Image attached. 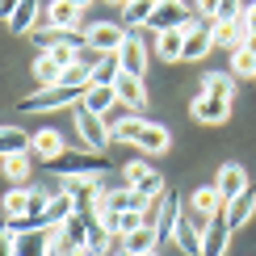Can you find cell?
Returning <instances> with one entry per match:
<instances>
[{
    "mask_svg": "<svg viewBox=\"0 0 256 256\" xmlns=\"http://www.w3.org/2000/svg\"><path fill=\"white\" fill-rule=\"evenodd\" d=\"M126 38H130V30L114 26V21H97L92 30H84V42H88V46L97 50V55H118Z\"/></svg>",
    "mask_w": 256,
    "mask_h": 256,
    "instance_id": "5b68a950",
    "label": "cell"
},
{
    "mask_svg": "<svg viewBox=\"0 0 256 256\" xmlns=\"http://www.w3.org/2000/svg\"><path fill=\"white\" fill-rule=\"evenodd\" d=\"M227 240H231V227H227V218H210V227H206V236H202V256H222L227 252Z\"/></svg>",
    "mask_w": 256,
    "mask_h": 256,
    "instance_id": "cb8c5ba5",
    "label": "cell"
},
{
    "mask_svg": "<svg viewBox=\"0 0 256 256\" xmlns=\"http://www.w3.org/2000/svg\"><path fill=\"white\" fill-rule=\"evenodd\" d=\"M84 88H72V84H55V88H34V97H26L17 105L21 114H46V110H63V105H80Z\"/></svg>",
    "mask_w": 256,
    "mask_h": 256,
    "instance_id": "6da1fadb",
    "label": "cell"
},
{
    "mask_svg": "<svg viewBox=\"0 0 256 256\" xmlns=\"http://www.w3.org/2000/svg\"><path fill=\"white\" fill-rule=\"evenodd\" d=\"M114 88H118V105H126L130 114H143L147 110V88H143V80H138V76H126V72H122Z\"/></svg>",
    "mask_w": 256,
    "mask_h": 256,
    "instance_id": "e0dca14e",
    "label": "cell"
},
{
    "mask_svg": "<svg viewBox=\"0 0 256 256\" xmlns=\"http://www.w3.org/2000/svg\"><path fill=\"white\" fill-rule=\"evenodd\" d=\"M189 114H194V122H202V126H222L231 118V101H218V97H198L189 101Z\"/></svg>",
    "mask_w": 256,
    "mask_h": 256,
    "instance_id": "9c48e42d",
    "label": "cell"
},
{
    "mask_svg": "<svg viewBox=\"0 0 256 256\" xmlns=\"http://www.w3.org/2000/svg\"><path fill=\"white\" fill-rule=\"evenodd\" d=\"M72 214H80V202L72 198V194H59V198H50L46 210L38 214V227H46V231H50V227H63Z\"/></svg>",
    "mask_w": 256,
    "mask_h": 256,
    "instance_id": "8fae6325",
    "label": "cell"
},
{
    "mask_svg": "<svg viewBox=\"0 0 256 256\" xmlns=\"http://www.w3.org/2000/svg\"><path fill=\"white\" fill-rule=\"evenodd\" d=\"M0 256H13V236H8V222L0 218Z\"/></svg>",
    "mask_w": 256,
    "mask_h": 256,
    "instance_id": "e575fe53",
    "label": "cell"
},
{
    "mask_svg": "<svg viewBox=\"0 0 256 256\" xmlns=\"http://www.w3.org/2000/svg\"><path fill=\"white\" fill-rule=\"evenodd\" d=\"M172 244L185 256H202V231H198V222H194V214H180L176 218V231H172Z\"/></svg>",
    "mask_w": 256,
    "mask_h": 256,
    "instance_id": "d6986e66",
    "label": "cell"
},
{
    "mask_svg": "<svg viewBox=\"0 0 256 256\" xmlns=\"http://www.w3.org/2000/svg\"><path fill=\"white\" fill-rule=\"evenodd\" d=\"M50 172L55 176H101L110 168V160L97 156V152H63L59 160H50Z\"/></svg>",
    "mask_w": 256,
    "mask_h": 256,
    "instance_id": "7a4b0ae2",
    "label": "cell"
},
{
    "mask_svg": "<svg viewBox=\"0 0 256 256\" xmlns=\"http://www.w3.org/2000/svg\"><path fill=\"white\" fill-rule=\"evenodd\" d=\"M84 110L88 114H97V118H105L110 122V110L114 105H118V88H114V84H88V88H84Z\"/></svg>",
    "mask_w": 256,
    "mask_h": 256,
    "instance_id": "7c38bea8",
    "label": "cell"
},
{
    "mask_svg": "<svg viewBox=\"0 0 256 256\" xmlns=\"http://www.w3.org/2000/svg\"><path fill=\"white\" fill-rule=\"evenodd\" d=\"M76 130H80V143L88 147V152H97V156H105V147L114 143V130L105 126V118L88 114L84 105H76Z\"/></svg>",
    "mask_w": 256,
    "mask_h": 256,
    "instance_id": "3957f363",
    "label": "cell"
},
{
    "mask_svg": "<svg viewBox=\"0 0 256 256\" xmlns=\"http://www.w3.org/2000/svg\"><path fill=\"white\" fill-rule=\"evenodd\" d=\"M214 189H218V198H222V202H236L244 189H248V172H244L240 164H222V168H218V176H214Z\"/></svg>",
    "mask_w": 256,
    "mask_h": 256,
    "instance_id": "9a60e30c",
    "label": "cell"
},
{
    "mask_svg": "<svg viewBox=\"0 0 256 256\" xmlns=\"http://www.w3.org/2000/svg\"><path fill=\"white\" fill-rule=\"evenodd\" d=\"M194 21H198V17L176 0V4H156V13H152V21H147V26H152L156 34H168V30H189Z\"/></svg>",
    "mask_w": 256,
    "mask_h": 256,
    "instance_id": "ba28073f",
    "label": "cell"
},
{
    "mask_svg": "<svg viewBox=\"0 0 256 256\" xmlns=\"http://www.w3.org/2000/svg\"><path fill=\"white\" fill-rule=\"evenodd\" d=\"M231 76H248V80H256V50H248V46L231 50Z\"/></svg>",
    "mask_w": 256,
    "mask_h": 256,
    "instance_id": "4dcf8cb0",
    "label": "cell"
},
{
    "mask_svg": "<svg viewBox=\"0 0 256 256\" xmlns=\"http://www.w3.org/2000/svg\"><path fill=\"white\" fill-rule=\"evenodd\" d=\"M143 122H147V118H138V114L122 118L118 126H114V138H118V143H134V138H138V130H143Z\"/></svg>",
    "mask_w": 256,
    "mask_h": 256,
    "instance_id": "d6a6232c",
    "label": "cell"
},
{
    "mask_svg": "<svg viewBox=\"0 0 256 256\" xmlns=\"http://www.w3.org/2000/svg\"><path fill=\"white\" fill-rule=\"evenodd\" d=\"M156 55L164 59V63H180V59H185V30L156 34Z\"/></svg>",
    "mask_w": 256,
    "mask_h": 256,
    "instance_id": "83f0119b",
    "label": "cell"
},
{
    "mask_svg": "<svg viewBox=\"0 0 256 256\" xmlns=\"http://www.w3.org/2000/svg\"><path fill=\"white\" fill-rule=\"evenodd\" d=\"M68 147H63V134L59 130H34V143H30V156L38 160V164H50V160H59Z\"/></svg>",
    "mask_w": 256,
    "mask_h": 256,
    "instance_id": "2e32d148",
    "label": "cell"
},
{
    "mask_svg": "<svg viewBox=\"0 0 256 256\" xmlns=\"http://www.w3.org/2000/svg\"><path fill=\"white\" fill-rule=\"evenodd\" d=\"M248 38L252 34L244 21H214V50H240Z\"/></svg>",
    "mask_w": 256,
    "mask_h": 256,
    "instance_id": "ac0fdd59",
    "label": "cell"
},
{
    "mask_svg": "<svg viewBox=\"0 0 256 256\" xmlns=\"http://www.w3.org/2000/svg\"><path fill=\"white\" fill-rule=\"evenodd\" d=\"M252 214H256V189H252V185L244 189L236 202H227V210H222V218H227V227H231V231L244 227V222H248Z\"/></svg>",
    "mask_w": 256,
    "mask_h": 256,
    "instance_id": "44dd1931",
    "label": "cell"
},
{
    "mask_svg": "<svg viewBox=\"0 0 256 256\" xmlns=\"http://www.w3.org/2000/svg\"><path fill=\"white\" fill-rule=\"evenodd\" d=\"M244 26H248V34H256V0L244 8Z\"/></svg>",
    "mask_w": 256,
    "mask_h": 256,
    "instance_id": "d590c367",
    "label": "cell"
},
{
    "mask_svg": "<svg viewBox=\"0 0 256 256\" xmlns=\"http://www.w3.org/2000/svg\"><path fill=\"white\" fill-rule=\"evenodd\" d=\"M8 30H13V34H42V30H50L46 26V8H42L38 0H21L17 13L8 17Z\"/></svg>",
    "mask_w": 256,
    "mask_h": 256,
    "instance_id": "52a82bcc",
    "label": "cell"
},
{
    "mask_svg": "<svg viewBox=\"0 0 256 256\" xmlns=\"http://www.w3.org/2000/svg\"><path fill=\"white\" fill-rule=\"evenodd\" d=\"M122 248H126V256H147V252H160V231L156 227H138L134 236H126L122 240Z\"/></svg>",
    "mask_w": 256,
    "mask_h": 256,
    "instance_id": "4316f807",
    "label": "cell"
},
{
    "mask_svg": "<svg viewBox=\"0 0 256 256\" xmlns=\"http://www.w3.org/2000/svg\"><path fill=\"white\" fill-rule=\"evenodd\" d=\"M59 80H63L59 59L50 55V50H38V55H34V84H38V88H55Z\"/></svg>",
    "mask_w": 256,
    "mask_h": 256,
    "instance_id": "d4e9b609",
    "label": "cell"
},
{
    "mask_svg": "<svg viewBox=\"0 0 256 256\" xmlns=\"http://www.w3.org/2000/svg\"><path fill=\"white\" fill-rule=\"evenodd\" d=\"M0 210H4V218H30V210H34V194H30V185H13L0 202Z\"/></svg>",
    "mask_w": 256,
    "mask_h": 256,
    "instance_id": "603a6c76",
    "label": "cell"
},
{
    "mask_svg": "<svg viewBox=\"0 0 256 256\" xmlns=\"http://www.w3.org/2000/svg\"><path fill=\"white\" fill-rule=\"evenodd\" d=\"M34 134H26L21 126H0V160L4 156H17V152H30Z\"/></svg>",
    "mask_w": 256,
    "mask_h": 256,
    "instance_id": "f546056e",
    "label": "cell"
},
{
    "mask_svg": "<svg viewBox=\"0 0 256 256\" xmlns=\"http://www.w3.org/2000/svg\"><path fill=\"white\" fill-rule=\"evenodd\" d=\"M114 4H122V0H114Z\"/></svg>",
    "mask_w": 256,
    "mask_h": 256,
    "instance_id": "60d3db41",
    "label": "cell"
},
{
    "mask_svg": "<svg viewBox=\"0 0 256 256\" xmlns=\"http://www.w3.org/2000/svg\"><path fill=\"white\" fill-rule=\"evenodd\" d=\"M118 63H122L126 76H138V80H143V72H147V46H143V38H138V30H130V38L122 42Z\"/></svg>",
    "mask_w": 256,
    "mask_h": 256,
    "instance_id": "30bf717a",
    "label": "cell"
},
{
    "mask_svg": "<svg viewBox=\"0 0 256 256\" xmlns=\"http://www.w3.org/2000/svg\"><path fill=\"white\" fill-rule=\"evenodd\" d=\"M118 76H122V63H118V55H105L97 68H92V84H118Z\"/></svg>",
    "mask_w": 256,
    "mask_h": 256,
    "instance_id": "1f68e13d",
    "label": "cell"
},
{
    "mask_svg": "<svg viewBox=\"0 0 256 256\" xmlns=\"http://www.w3.org/2000/svg\"><path fill=\"white\" fill-rule=\"evenodd\" d=\"M210 50H214V21L198 17L194 26L185 30V59L180 63H198V59H206Z\"/></svg>",
    "mask_w": 256,
    "mask_h": 256,
    "instance_id": "8992f818",
    "label": "cell"
},
{
    "mask_svg": "<svg viewBox=\"0 0 256 256\" xmlns=\"http://www.w3.org/2000/svg\"><path fill=\"white\" fill-rule=\"evenodd\" d=\"M156 4H176V0H156Z\"/></svg>",
    "mask_w": 256,
    "mask_h": 256,
    "instance_id": "ab89813d",
    "label": "cell"
},
{
    "mask_svg": "<svg viewBox=\"0 0 256 256\" xmlns=\"http://www.w3.org/2000/svg\"><path fill=\"white\" fill-rule=\"evenodd\" d=\"M244 8H248L244 0H222V4H218V17H214V21H244Z\"/></svg>",
    "mask_w": 256,
    "mask_h": 256,
    "instance_id": "836d02e7",
    "label": "cell"
},
{
    "mask_svg": "<svg viewBox=\"0 0 256 256\" xmlns=\"http://www.w3.org/2000/svg\"><path fill=\"white\" fill-rule=\"evenodd\" d=\"M244 46H248V50H256V34H252V38H248V42H244Z\"/></svg>",
    "mask_w": 256,
    "mask_h": 256,
    "instance_id": "f35d334b",
    "label": "cell"
},
{
    "mask_svg": "<svg viewBox=\"0 0 256 256\" xmlns=\"http://www.w3.org/2000/svg\"><path fill=\"white\" fill-rule=\"evenodd\" d=\"M176 218H180V198L172 194V189H168V194H164V210H160V222H156V231H160V244H172Z\"/></svg>",
    "mask_w": 256,
    "mask_h": 256,
    "instance_id": "f1b7e54d",
    "label": "cell"
},
{
    "mask_svg": "<svg viewBox=\"0 0 256 256\" xmlns=\"http://www.w3.org/2000/svg\"><path fill=\"white\" fill-rule=\"evenodd\" d=\"M180 4H185V8H189V13H194V17H198V0H180Z\"/></svg>",
    "mask_w": 256,
    "mask_h": 256,
    "instance_id": "8d00e7d4",
    "label": "cell"
},
{
    "mask_svg": "<svg viewBox=\"0 0 256 256\" xmlns=\"http://www.w3.org/2000/svg\"><path fill=\"white\" fill-rule=\"evenodd\" d=\"M122 180H126L130 189H138L143 198H160V194H168L164 176H160L152 164H143V160H130V164H122Z\"/></svg>",
    "mask_w": 256,
    "mask_h": 256,
    "instance_id": "277c9868",
    "label": "cell"
},
{
    "mask_svg": "<svg viewBox=\"0 0 256 256\" xmlns=\"http://www.w3.org/2000/svg\"><path fill=\"white\" fill-rule=\"evenodd\" d=\"M68 4H76V8H80V13H84V8H88V4H92V0H68Z\"/></svg>",
    "mask_w": 256,
    "mask_h": 256,
    "instance_id": "74e56055",
    "label": "cell"
},
{
    "mask_svg": "<svg viewBox=\"0 0 256 256\" xmlns=\"http://www.w3.org/2000/svg\"><path fill=\"white\" fill-rule=\"evenodd\" d=\"M34 164H38V160L30 152L4 156V160H0V176H4L8 185H30V180H34Z\"/></svg>",
    "mask_w": 256,
    "mask_h": 256,
    "instance_id": "4fadbf2b",
    "label": "cell"
},
{
    "mask_svg": "<svg viewBox=\"0 0 256 256\" xmlns=\"http://www.w3.org/2000/svg\"><path fill=\"white\" fill-rule=\"evenodd\" d=\"M134 147H138V152H147V156H164L168 147H172V134H168L164 126H156V122H143V130H138Z\"/></svg>",
    "mask_w": 256,
    "mask_h": 256,
    "instance_id": "ffe728a7",
    "label": "cell"
},
{
    "mask_svg": "<svg viewBox=\"0 0 256 256\" xmlns=\"http://www.w3.org/2000/svg\"><path fill=\"white\" fill-rule=\"evenodd\" d=\"M202 97H218V101L236 105V76H231V72H210V76L202 80Z\"/></svg>",
    "mask_w": 256,
    "mask_h": 256,
    "instance_id": "484cf974",
    "label": "cell"
},
{
    "mask_svg": "<svg viewBox=\"0 0 256 256\" xmlns=\"http://www.w3.org/2000/svg\"><path fill=\"white\" fill-rule=\"evenodd\" d=\"M13 256H50V231L46 227L17 231L13 236Z\"/></svg>",
    "mask_w": 256,
    "mask_h": 256,
    "instance_id": "5bb4252c",
    "label": "cell"
},
{
    "mask_svg": "<svg viewBox=\"0 0 256 256\" xmlns=\"http://www.w3.org/2000/svg\"><path fill=\"white\" fill-rule=\"evenodd\" d=\"M147 256H156V252H147Z\"/></svg>",
    "mask_w": 256,
    "mask_h": 256,
    "instance_id": "b9f144b4",
    "label": "cell"
},
{
    "mask_svg": "<svg viewBox=\"0 0 256 256\" xmlns=\"http://www.w3.org/2000/svg\"><path fill=\"white\" fill-rule=\"evenodd\" d=\"M46 26L50 30H76V26H84V17H80L76 4H68V0H50L46 4Z\"/></svg>",
    "mask_w": 256,
    "mask_h": 256,
    "instance_id": "7402d4cb",
    "label": "cell"
}]
</instances>
